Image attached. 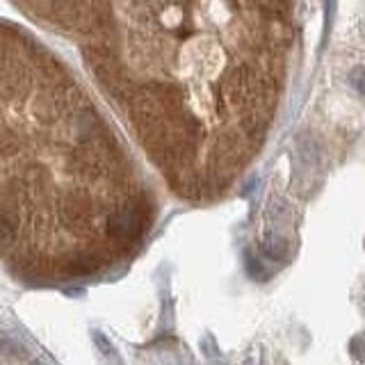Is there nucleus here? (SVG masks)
<instances>
[{
    "label": "nucleus",
    "instance_id": "1",
    "mask_svg": "<svg viewBox=\"0 0 365 365\" xmlns=\"http://www.w3.org/2000/svg\"><path fill=\"white\" fill-rule=\"evenodd\" d=\"M146 226V208L139 201L119 203L105 217V233L115 245H130Z\"/></svg>",
    "mask_w": 365,
    "mask_h": 365
},
{
    "label": "nucleus",
    "instance_id": "2",
    "mask_svg": "<svg viewBox=\"0 0 365 365\" xmlns=\"http://www.w3.org/2000/svg\"><path fill=\"white\" fill-rule=\"evenodd\" d=\"M58 217L67 231H87L96 219L94 199L82 192H69L58 201Z\"/></svg>",
    "mask_w": 365,
    "mask_h": 365
},
{
    "label": "nucleus",
    "instance_id": "3",
    "mask_svg": "<svg viewBox=\"0 0 365 365\" xmlns=\"http://www.w3.org/2000/svg\"><path fill=\"white\" fill-rule=\"evenodd\" d=\"M30 87V71L16 58H0V96L18 98Z\"/></svg>",
    "mask_w": 365,
    "mask_h": 365
},
{
    "label": "nucleus",
    "instance_id": "4",
    "mask_svg": "<svg viewBox=\"0 0 365 365\" xmlns=\"http://www.w3.org/2000/svg\"><path fill=\"white\" fill-rule=\"evenodd\" d=\"M98 267H101V254L94 249L73 251V254H69L62 260V269L71 276H87L91 272H96Z\"/></svg>",
    "mask_w": 365,
    "mask_h": 365
},
{
    "label": "nucleus",
    "instance_id": "5",
    "mask_svg": "<svg viewBox=\"0 0 365 365\" xmlns=\"http://www.w3.org/2000/svg\"><path fill=\"white\" fill-rule=\"evenodd\" d=\"M16 240V212L0 203V249L9 247Z\"/></svg>",
    "mask_w": 365,
    "mask_h": 365
},
{
    "label": "nucleus",
    "instance_id": "6",
    "mask_svg": "<svg viewBox=\"0 0 365 365\" xmlns=\"http://www.w3.org/2000/svg\"><path fill=\"white\" fill-rule=\"evenodd\" d=\"M260 247H263V254L269 256L272 260L288 256V242L281 236H276V233H267V236L263 238V242H260Z\"/></svg>",
    "mask_w": 365,
    "mask_h": 365
},
{
    "label": "nucleus",
    "instance_id": "7",
    "mask_svg": "<svg viewBox=\"0 0 365 365\" xmlns=\"http://www.w3.org/2000/svg\"><path fill=\"white\" fill-rule=\"evenodd\" d=\"M18 139L16 135L12 133V130H5V128H0V155H14L18 151Z\"/></svg>",
    "mask_w": 365,
    "mask_h": 365
},
{
    "label": "nucleus",
    "instance_id": "8",
    "mask_svg": "<svg viewBox=\"0 0 365 365\" xmlns=\"http://www.w3.org/2000/svg\"><path fill=\"white\" fill-rule=\"evenodd\" d=\"M0 352L7 354V357H23V345L14 338H3L0 340Z\"/></svg>",
    "mask_w": 365,
    "mask_h": 365
},
{
    "label": "nucleus",
    "instance_id": "9",
    "mask_svg": "<svg viewBox=\"0 0 365 365\" xmlns=\"http://www.w3.org/2000/svg\"><path fill=\"white\" fill-rule=\"evenodd\" d=\"M350 352L354 359H359L361 363H365V333L354 335L352 342H350Z\"/></svg>",
    "mask_w": 365,
    "mask_h": 365
},
{
    "label": "nucleus",
    "instance_id": "10",
    "mask_svg": "<svg viewBox=\"0 0 365 365\" xmlns=\"http://www.w3.org/2000/svg\"><path fill=\"white\" fill-rule=\"evenodd\" d=\"M350 85L359 94H365V67H357L350 73Z\"/></svg>",
    "mask_w": 365,
    "mask_h": 365
},
{
    "label": "nucleus",
    "instance_id": "11",
    "mask_svg": "<svg viewBox=\"0 0 365 365\" xmlns=\"http://www.w3.org/2000/svg\"><path fill=\"white\" fill-rule=\"evenodd\" d=\"M245 265H247V272L254 276V278H260L265 274V269H263V265H260V258H256L254 254H247V258H245Z\"/></svg>",
    "mask_w": 365,
    "mask_h": 365
},
{
    "label": "nucleus",
    "instance_id": "12",
    "mask_svg": "<svg viewBox=\"0 0 365 365\" xmlns=\"http://www.w3.org/2000/svg\"><path fill=\"white\" fill-rule=\"evenodd\" d=\"M91 338H94V342L98 345V352H101V354H105V357H112V354H115V347H112V342H110L101 331H94Z\"/></svg>",
    "mask_w": 365,
    "mask_h": 365
},
{
    "label": "nucleus",
    "instance_id": "13",
    "mask_svg": "<svg viewBox=\"0 0 365 365\" xmlns=\"http://www.w3.org/2000/svg\"><path fill=\"white\" fill-rule=\"evenodd\" d=\"M27 365H49V363H44V361H39V359H32Z\"/></svg>",
    "mask_w": 365,
    "mask_h": 365
}]
</instances>
